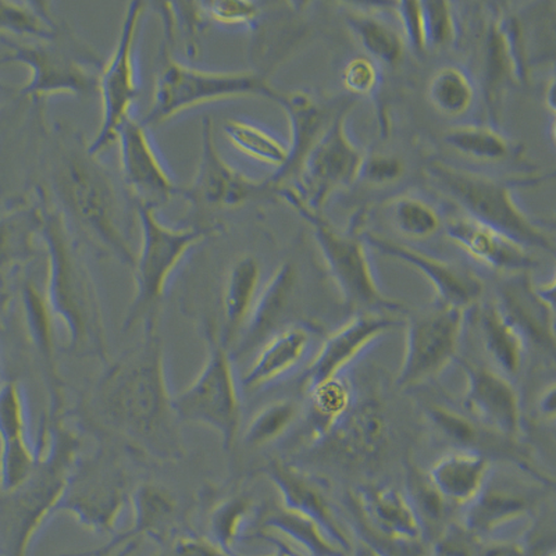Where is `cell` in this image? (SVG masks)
Instances as JSON below:
<instances>
[{
  "mask_svg": "<svg viewBox=\"0 0 556 556\" xmlns=\"http://www.w3.org/2000/svg\"><path fill=\"white\" fill-rule=\"evenodd\" d=\"M444 141L462 155L484 162L503 161L510 152L509 142L500 132L483 126L452 128Z\"/></svg>",
  "mask_w": 556,
  "mask_h": 556,
  "instance_id": "ee69618b",
  "label": "cell"
},
{
  "mask_svg": "<svg viewBox=\"0 0 556 556\" xmlns=\"http://www.w3.org/2000/svg\"><path fill=\"white\" fill-rule=\"evenodd\" d=\"M24 316H26L29 339L35 350L42 357L43 366L48 370L49 395H51V410L49 415H59L63 410L62 379L59 376L56 359H54V329L56 320L45 298L34 282H28L23 290Z\"/></svg>",
  "mask_w": 556,
  "mask_h": 556,
  "instance_id": "836d02e7",
  "label": "cell"
},
{
  "mask_svg": "<svg viewBox=\"0 0 556 556\" xmlns=\"http://www.w3.org/2000/svg\"><path fill=\"white\" fill-rule=\"evenodd\" d=\"M206 22L220 24H251L260 16V8L253 2L241 0H220V2L200 3Z\"/></svg>",
  "mask_w": 556,
  "mask_h": 556,
  "instance_id": "f907efd6",
  "label": "cell"
},
{
  "mask_svg": "<svg viewBox=\"0 0 556 556\" xmlns=\"http://www.w3.org/2000/svg\"><path fill=\"white\" fill-rule=\"evenodd\" d=\"M465 312L435 305L434 309L412 317L406 325L404 359L395 384L415 389L434 380L458 356Z\"/></svg>",
  "mask_w": 556,
  "mask_h": 556,
  "instance_id": "4fadbf2b",
  "label": "cell"
},
{
  "mask_svg": "<svg viewBox=\"0 0 556 556\" xmlns=\"http://www.w3.org/2000/svg\"><path fill=\"white\" fill-rule=\"evenodd\" d=\"M255 514V503L248 495L237 494L223 500L208 516L211 541L228 555H240L237 544L245 539V531Z\"/></svg>",
  "mask_w": 556,
  "mask_h": 556,
  "instance_id": "74e56055",
  "label": "cell"
},
{
  "mask_svg": "<svg viewBox=\"0 0 556 556\" xmlns=\"http://www.w3.org/2000/svg\"><path fill=\"white\" fill-rule=\"evenodd\" d=\"M261 471L275 485L282 509L315 521L331 543L348 555L352 553L351 540L319 483L305 471L278 459L270 460Z\"/></svg>",
  "mask_w": 556,
  "mask_h": 556,
  "instance_id": "ffe728a7",
  "label": "cell"
},
{
  "mask_svg": "<svg viewBox=\"0 0 556 556\" xmlns=\"http://www.w3.org/2000/svg\"><path fill=\"white\" fill-rule=\"evenodd\" d=\"M345 18L357 41L376 61L386 64H395L400 61L404 53V45L400 34L389 24L359 10H352Z\"/></svg>",
  "mask_w": 556,
  "mask_h": 556,
  "instance_id": "f35d334b",
  "label": "cell"
},
{
  "mask_svg": "<svg viewBox=\"0 0 556 556\" xmlns=\"http://www.w3.org/2000/svg\"><path fill=\"white\" fill-rule=\"evenodd\" d=\"M404 174V163L399 157L376 155L364 159L359 177L370 184H389L399 180Z\"/></svg>",
  "mask_w": 556,
  "mask_h": 556,
  "instance_id": "11a10c76",
  "label": "cell"
},
{
  "mask_svg": "<svg viewBox=\"0 0 556 556\" xmlns=\"http://www.w3.org/2000/svg\"><path fill=\"white\" fill-rule=\"evenodd\" d=\"M300 412V404L294 400L270 402L252 417L243 431V441L256 448L275 443L295 424Z\"/></svg>",
  "mask_w": 556,
  "mask_h": 556,
  "instance_id": "7bdbcfd3",
  "label": "cell"
},
{
  "mask_svg": "<svg viewBox=\"0 0 556 556\" xmlns=\"http://www.w3.org/2000/svg\"><path fill=\"white\" fill-rule=\"evenodd\" d=\"M390 443V426L380 401H355L337 421L323 445L351 465L371 464L384 454Z\"/></svg>",
  "mask_w": 556,
  "mask_h": 556,
  "instance_id": "44dd1931",
  "label": "cell"
},
{
  "mask_svg": "<svg viewBox=\"0 0 556 556\" xmlns=\"http://www.w3.org/2000/svg\"><path fill=\"white\" fill-rule=\"evenodd\" d=\"M39 208L27 217H10L0 220V267L8 266L17 257L27 255L31 237L39 232Z\"/></svg>",
  "mask_w": 556,
  "mask_h": 556,
  "instance_id": "bcb514c9",
  "label": "cell"
},
{
  "mask_svg": "<svg viewBox=\"0 0 556 556\" xmlns=\"http://www.w3.org/2000/svg\"><path fill=\"white\" fill-rule=\"evenodd\" d=\"M312 336L309 327L304 325H291L277 330L263 342L250 369L243 375V389H263L294 370L309 352Z\"/></svg>",
  "mask_w": 556,
  "mask_h": 556,
  "instance_id": "4316f807",
  "label": "cell"
},
{
  "mask_svg": "<svg viewBox=\"0 0 556 556\" xmlns=\"http://www.w3.org/2000/svg\"><path fill=\"white\" fill-rule=\"evenodd\" d=\"M276 103L285 109L291 124V147L288 148V161L267 180L271 190L286 186L290 178L300 173L307 153L311 152L323 131L325 114L316 102L305 92H278Z\"/></svg>",
  "mask_w": 556,
  "mask_h": 556,
  "instance_id": "83f0119b",
  "label": "cell"
},
{
  "mask_svg": "<svg viewBox=\"0 0 556 556\" xmlns=\"http://www.w3.org/2000/svg\"><path fill=\"white\" fill-rule=\"evenodd\" d=\"M146 8L147 3L143 2L127 4L116 47L99 74L98 93L102 102V121L96 138L88 146V152L93 156L117 141L124 122L131 117V108L139 92L136 43Z\"/></svg>",
  "mask_w": 556,
  "mask_h": 556,
  "instance_id": "8fae6325",
  "label": "cell"
},
{
  "mask_svg": "<svg viewBox=\"0 0 556 556\" xmlns=\"http://www.w3.org/2000/svg\"><path fill=\"white\" fill-rule=\"evenodd\" d=\"M261 265L256 257L243 256L228 271L223 288V327L220 337L231 350L245 326L248 316L260 294Z\"/></svg>",
  "mask_w": 556,
  "mask_h": 556,
  "instance_id": "1f68e13d",
  "label": "cell"
},
{
  "mask_svg": "<svg viewBox=\"0 0 556 556\" xmlns=\"http://www.w3.org/2000/svg\"><path fill=\"white\" fill-rule=\"evenodd\" d=\"M479 539L462 525H452L444 529L435 540L430 556H475Z\"/></svg>",
  "mask_w": 556,
  "mask_h": 556,
  "instance_id": "816d5d0a",
  "label": "cell"
},
{
  "mask_svg": "<svg viewBox=\"0 0 556 556\" xmlns=\"http://www.w3.org/2000/svg\"><path fill=\"white\" fill-rule=\"evenodd\" d=\"M466 375L464 405L476 424L505 439H518L523 429L520 396L513 381L484 366L462 364Z\"/></svg>",
  "mask_w": 556,
  "mask_h": 556,
  "instance_id": "e0dca14e",
  "label": "cell"
},
{
  "mask_svg": "<svg viewBox=\"0 0 556 556\" xmlns=\"http://www.w3.org/2000/svg\"><path fill=\"white\" fill-rule=\"evenodd\" d=\"M357 513L377 538L401 548L416 547L424 540L421 523L408 495L395 486L370 484L359 486L355 493Z\"/></svg>",
  "mask_w": 556,
  "mask_h": 556,
  "instance_id": "7402d4cb",
  "label": "cell"
},
{
  "mask_svg": "<svg viewBox=\"0 0 556 556\" xmlns=\"http://www.w3.org/2000/svg\"><path fill=\"white\" fill-rule=\"evenodd\" d=\"M365 241L382 255L420 271L434 288L437 305L466 311L483 295V282L469 270L374 232H367Z\"/></svg>",
  "mask_w": 556,
  "mask_h": 556,
  "instance_id": "d6986e66",
  "label": "cell"
},
{
  "mask_svg": "<svg viewBox=\"0 0 556 556\" xmlns=\"http://www.w3.org/2000/svg\"><path fill=\"white\" fill-rule=\"evenodd\" d=\"M427 97L437 111L446 116H459L473 103L475 88L465 72L455 66H446L431 77Z\"/></svg>",
  "mask_w": 556,
  "mask_h": 556,
  "instance_id": "ab89813d",
  "label": "cell"
},
{
  "mask_svg": "<svg viewBox=\"0 0 556 556\" xmlns=\"http://www.w3.org/2000/svg\"><path fill=\"white\" fill-rule=\"evenodd\" d=\"M406 484H408V498L414 506L424 526L426 521L439 523L444 518L446 501L431 484L429 476L410 465L406 470Z\"/></svg>",
  "mask_w": 556,
  "mask_h": 556,
  "instance_id": "c3c4849f",
  "label": "cell"
},
{
  "mask_svg": "<svg viewBox=\"0 0 556 556\" xmlns=\"http://www.w3.org/2000/svg\"><path fill=\"white\" fill-rule=\"evenodd\" d=\"M555 384L551 382L548 387H545L543 394H541L539 400V412L541 415L545 417V419H555Z\"/></svg>",
  "mask_w": 556,
  "mask_h": 556,
  "instance_id": "680465c9",
  "label": "cell"
},
{
  "mask_svg": "<svg viewBox=\"0 0 556 556\" xmlns=\"http://www.w3.org/2000/svg\"><path fill=\"white\" fill-rule=\"evenodd\" d=\"M277 191L305 220L309 222L323 261L348 309L359 313L405 311L402 302L392 300L380 290L367 260L364 243L332 227L320 212L305 205L294 188L280 187Z\"/></svg>",
  "mask_w": 556,
  "mask_h": 556,
  "instance_id": "ba28073f",
  "label": "cell"
},
{
  "mask_svg": "<svg viewBox=\"0 0 556 556\" xmlns=\"http://www.w3.org/2000/svg\"><path fill=\"white\" fill-rule=\"evenodd\" d=\"M425 416L441 435L452 443L462 445L460 448H470V445L479 440V425L446 406L426 405Z\"/></svg>",
  "mask_w": 556,
  "mask_h": 556,
  "instance_id": "7dc6e473",
  "label": "cell"
},
{
  "mask_svg": "<svg viewBox=\"0 0 556 556\" xmlns=\"http://www.w3.org/2000/svg\"><path fill=\"white\" fill-rule=\"evenodd\" d=\"M43 43H16L4 39L12 48L0 64L20 63L29 70V79L23 88L24 96L43 98L56 93L91 97L98 92L99 76L92 72L99 61L87 49L42 41Z\"/></svg>",
  "mask_w": 556,
  "mask_h": 556,
  "instance_id": "7c38bea8",
  "label": "cell"
},
{
  "mask_svg": "<svg viewBox=\"0 0 556 556\" xmlns=\"http://www.w3.org/2000/svg\"><path fill=\"white\" fill-rule=\"evenodd\" d=\"M446 232L462 250L493 270L525 273L535 266L525 247L468 215L450 218Z\"/></svg>",
  "mask_w": 556,
  "mask_h": 556,
  "instance_id": "d4e9b609",
  "label": "cell"
},
{
  "mask_svg": "<svg viewBox=\"0 0 556 556\" xmlns=\"http://www.w3.org/2000/svg\"><path fill=\"white\" fill-rule=\"evenodd\" d=\"M348 112L350 106L342 108L332 118L298 173L300 181L294 190L313 211L320 212L332 191L355 181L364 165V155L345 132Z\"/></svg>",
  "mask_w": 556,
  "mask_h": 556,
  "instance_id": "5bb4252c",
  "label": "cell"
},
{
  "mask_svg": "<svg viewBox=\"0 0 556 556\" xmlns=\"http://www.w3.org/2000/svg\"><path fill=\"white\" fill-rule=\"evenodd\" d=\"M130 506V529L112 535V540L101 548L67 556H111L124 545L139 543V540L146 538L162 544L170 541L178 516L177 501L170 491L157 484L138 485L132 490Z\"/></svg>",
  "mask_w": 556,
  "mask_h": 556,
  "instance_id": "cb8c5ba5",
  "label": "cell"
},
{
  "mask_svg": "<svg viewBox=\"0 0 556 556\" xmlns=\"http://www.w3.org/2000/svg\"><path fill=\"white\" fill-rule=\"evenodd\" d=\"M97 157L77 139L59 146L52 163L54 195L66 220L73 218L97 245L132 269L137 252L126 212L116 184Z\"/></svg>",
  "mask_w": 556,
  "mask_h": 556,
  "instance_id": "3957f363",
  "label": "cell"
},
{
  "mask_svg": "<svg viewBox=\"0 0 556 556\" xmlns=\"http://www.w3.org/2000/svg\"><path fill=\"white\" fill-rule=\"evenodd\" d=\"M266 181L256 182L228 165L217 151L211 117L202 121L201 159L195 177L180 195L198 211L236 207L267 190Z\"/></svg>",
  "mask_w": 556,
  "mask_h": 556,
  "instance_id": "9a60e30c",
  "label": "cell"
},
{
  "mask_svg": "<svg viewBox=\"0 0 556 556\" xmlns=\"http://www.w3.org/2000/svg\"><path fill=\"white\" fill-rule=\"evenodd\" d=\"M306 396L311 402V439L321 444L337 421L354 405V390L342 375L313 387Z\"/></svg>",
  "mask_w": 556,
  "mask_h": 556,
  "instance_id": "8d00e7d4",
  "label": "cell"
},
{
  "mask_svg": "<svg viewBox=\"0 0 556 556\" xmlns=\"http://www.w3.org/2000/svg\"><path fill=\"white\" fill-rule=\"evenodd\" d=\"M519 34V24L514 18H498L486 35L485 92L486 102L493 108L506 81L526 77Z\"/></svg>",
  "mask_w": 556,
  "mask_h": 556,
  "instance_id": "4dcf8cb0",
  "label": "cell"
},
{
  "mask_svg": "<svg viewBox=\"0 0 556 556\" xmlns=\"http://www.w3.org/2000/svg\"><path fill=\"white\" fill-rule=\"evenodd\" d=\"M480 331L484 350L500 374L508 379L518 376L528 352V337L523 330L501 305L489 304L480 313Z\"/></svg>",
  "mask_w": 556,
  "mask_h": 556,
  "instance_id": "e575fe53",
  "label": "cell"
},
{
  "mask_svg": "<svg viewBox=\"0 0 556 556\" xmlns=\"http://www.w3.org/2000/svg\"><path fill=\"white\" fill-rule=\"evenodd\" d=\"M121 151L122 176L137 206L156 211L174 195H180L181 187L173 181L170 174L157 156L147 127L136 118H127L117 134Z\"/></svg>",
  "mask_w": 556,
  "mask_h": 556,
  "instance_id": "2e32d148",
  "label": "cell"
},
{
  "mask_svg": "<svg viewBox=\"0 0 556 556\" xmlns=\"http://www.w3.org/2000/svg\"><path fill=\"white\" fill-rule=\"evenodd\" d=\"M525 273L518 281L505 288V304L501 305L508 313L510 319L523 330L526 337L531 334L535 339L549 345H555L554 295L555 280L543 287H533L529 280H523Z\"/></svg>",
  "mask_w": 556,
  "mask_h": 556,
  "instance_id": "f546056e",
  "label": "cell"
},
{
  "mask_svg": "<svg viewBox=\"0 0 556 556\" xmlns=\"http://www.w3.org/2000/svg\"><path fill=\"white\" fill-rule=\"evenodd\" d=\"M206 357L186 389L174 395L178 419L207 427L220 437L225 451L235 448L241 427L240 387L232 356L213 325L205 327Z\"/></svg>",
  "mask_w": 556,
  "mask_h": 556,
  "instance_id": "52a82bcc",
  "label": "cell"
},
{
  "mask_svg": "<svg viewBox=\"0 0 556 556\" xmlns=\"http://www.w3.org/2000/svg\"><path fill=\"white\" fill-rule=\"evenodd\" d=\"M138 547H139V543H130V544L124 545V547L116 551V553H114L111 556H132L134 553H136Z\"/></svg>",
  "mask_w": 556,
  "mask_h": 556,
  "instance_id": "94428289",
  "label": "cell"
},
{
  "mask_svg": "<svg viewBox=\"0 0 556 556\" xmlns=\"http://www.w3.org/2000/svg\"><path fill=\"white\" fill-rule=\"evenodd\" d=\"M533 501L528 494L500 486L489 485L466 505L464 528L476 539L489 538L495 530L528 516Z\"/></svg>",
  "mask_w": 556,
  "mask_h": 556,
  "instance_id": "d6a6232c",
  "label": "cell"
},
{
  "mask_svg": "<svg viewBox=\"0 0 556 556\" xmlns=\"http://www.w3.org/2000/svg\"><path fill=\"white\" fill-rule=\"evenodd\" d=\"M261 531L285 540L304 556H350L331 543L315 521L288 513L281 506L265 516Z\"/></svg>",
  "mask_w": 556,
  "mask_h": 556,
  "instance_id": "d590c367",
  "label": "cell"
},
{
  "mask_svg": "<svg viewBox=\"0 0 556 556\" xmlns=\"http://www.w3.org/2000/svg\"><path fill=\"white\" fill-rule=\"evenodd\" d=\"M137 213L141 247L132 267L136 292L123 330L130 331L139 325L143 331H153L157 330L163 296L174 271L187 253L215 230L212 227H168L147 206H137Z\"/></svg>",
  "mask_w": 556,
  "mask_h": 556,
  "instance_id": "5b68a950",
  "label": "cell"
},
{
  "mask_svg": "<svg viewBox=\"0 0 556 556\" xmlns=\"http://www.w3.org/2000/svg\"><path fill=\"white\" fill-rule=\"evenodd\" d=\"M295 285V266L290 262L282 263L257 294L245 326L235 345L231 346L232 359L260 348L263 342L275 334L288 306H290L292 296H294Z\"/></svg>",
  "mask_w": 556,
  "mask_h": 556,
  "instance_id": "484cf974",
  "label": "cell"
},
{
  "mask_svg": "<svg viewBox=\"0 0 556 556\" xmlns=\"http://www.w3.org/2000/svg\"><path fill=\"white\" fill-rule=\"evenodd\" d=\"M427 48H444L454 41L456 24L448 2H420Z\"/></svg>",
  "mask_w": 556,
  "mask_h": 556,
  "instance_id": "681fc988",
  "label": "cell"
},
{
  "mask_svg": "<svg viewBox=\"0 0 556 556\" xmlns=\"http://www.w3.org/2000/svg\"><path fill=\"white\" fill-rule=\"evenodd\" d=\"M355 556H384L379 553V551L375 549L374 547H370L369 544L364 545V547L359 548Z\"/></svg>",
  "mask_w": 556,
  "mask_h": 556,
  "instance_id": "6125c7cd",
  "label": "cell"
},
{
  "mask_svg": "<svg viewBox=\"0 0 556 556\" xmlns=\"http://www.w3.org/2000/svg\"><path fill=\"white\" fill-rule=\"evenodd\" d=\"M131 494L126 471L101 450L89 458L79 456L58 514L72 516L92 533L114 535Z\"/></svg>",
  "mask_w": 556,
  "mask_h": 556,
  "instance_id": "30bf717a",
  "label": "cell"
},
{
  "mask_svg": "<svg viewBox=\"0 0 556 556\" xmlns=\"http://www.w3.org/2000/svg\"><path fill=\"white\" fill-rule=\"evenodd\" d=\"M379 83V72L370 59L356 58L346 64L344 70V86L356 96H367Z\"/></svg>",
  "mask_w": 556,
  "mask_h": 556,
  "instance_id": "db71d44e",
  "label": "cell"
},
{
  "mask_svg": "<svg viewBox=\"0 0 556 556\" xmlns=\"http://www.w3.org/2000/svg\"><path fill=\"white\" fill-rule=\"evenodd\" d=\"M26 401L16 382L0 387V489H16L31 475L39 458V445L27 431Z\"/></svg>",
  "mask_w": 556,
  "mask_h": 556,
  "instance_id": "603a6c76",
  "label": "cell"
},
{
  "mask_svg": "<svg viewBox=\"0 0 556 556\" xmlns=\"http://www.w3.org/2000/svg\"><path fill=\"white\" fill-rule=\"evenodd\" d=\"M96 400L108 424L147 455L173 462L186 454L157 330L143 331L141 344L108 364Z\"/></svg>",
  "mask_w": 556,
  "mask_h": 556,
  "instance_id": "6da1fadb",
  "label": "cell"
},
{
  "mask_svg": "<svg viewBox=\"0 0 556 556\" xmlns=\"http://www.w3.org/2000/svg\"><path fill=\"white\" fill-rule=\"evenodd\" d=\"M391 220L402 235L424 240L440 227V217L433 207L412 197H401L391 203Z\"/></svg>",
  "mask_w": 556,
  "mask_h": 556,
  "instance_id": "f6af8a7d",
  "label": "cell"
},
{
  "mask_svg": "<svg viewBox=\"0 0 556 556\" xmlns=\"http://www.w3.org/2000/svg\"><path fill=\"white\" fill-rule=\"evenodd\" d=\"M256 538L267 541V543L275 547V553L269 556H304L298 553L296 549L292 548L291 545H288L285 540L277 538L275 534L263 533V531H261L260 534H256Z\"/></svg>",
  "mask_w": 556,
  "mask_h": 556,
  "instance_id": "91938a15",
  "label": "cell"
},
{
  "mask_svg": "<svg viewBox=\"0 0 556 556\" xmlns=\"http://www.w3.org/2000/svg\"><path fill=\"white\" fill-rule=\"evenodd\" d=\"M392 8L399 14L402 27H404L406 41H408L416 53H425L427 45L421 3L399 2L392 4Z\"/></svg>",
  "mask_w": 556,
  "mask_h": 556,
  "instance_id": "f5cc1de1",
  "label": "cell"
},
{
  "mask_svg": "<svg viewBox=\"0 0 556 556\" xmlns=\"http://www.w3.org/2000/svg\"><path fill=\"white\" fill-rule=\"evenodd\" d=\"M399 325L400 320L390 316V313H357L323 342L319 352L306 369L302 390L306 394L320 382L342 376L345 367L350 366L362 352Z\"/></svg>",
  "mask_w": 556,
  "mask_h": 556,
  "instance_id": "ac0fdd59",
  "label": "cell"
},
{
  "mask_svg": "<svg viewBox=\"0 0 556 556\" xmlns=\"http://www.w3.org/2000/svg\"><path fill=\"white\" fill-rule=\"evenodd\" d=\"M427 476L446 503L469 505L490 479V462L483 452L458 448L441 456Z\"/></svg>",
  "mask_w": 556,
  "mask_h": 556,
  "instance_id": "f1b7e54d",
  "label": "cell"
},
{
  "mask_svg": "<svg viewBox=\"0 0 556 556\" xmlns=\"http://www.w3.org/2000/svg\"><path fill=\"white\" fill-rule=\"evenodd\" d=\"M427 174L465 208L468 216L513 238L521 247L554 252V242L547 230L520 211L508 184L440 161L431 162L427 166Z\"/></svg>",
  "mask_w": 556,
  "mask_h": 556,
  "instance_id": "9c48e42d",
  "label": "cell"
},
{
  "mask_svg": "<svg viewBox=\"0 0 556 556\" xmlns=\"http://www.w3.org/2000/svg\"><path fill=\"white\" fill-rule=\"evenodd\" d=\"M475 556H528V554L521 543L496 540L479 543Z\"/></svg>",
  "mask_w": 556,
  "mask_h": 556,
  "instance_id": "6f0895ef",
  "label": "cell"
},
{
  "mask_svg": "<svg viewBox=\"0 0 556 556\" xmlns=\"http://www.w3.org/2000/svg\"><path fill=\"white\" fill-rule=\"evenodd\" d=\"M241 97L276 102L278 92L260 73L206 72L186 66L173 58L170 41L165 39L151 108L139 122L143 127L157 126L200 104Z\"/></svg>",
  "mask_w": 556,
  "mask_h": 556,
  "instance_id": "8992f818",
  "label": "cell"
},
{
  "mask_svg": "<svg viewBox=\"0 0 556 556\" xmlns=\"http://www.w3.org/2000/svg\"><path fill=\"white\" fill-rule=\"evenodd\" d=\"M163 545L165 548L156 556H235L226 554L213 541L197 535H181Z\"/></svg>",
  "mask_w": 556,
  "mask_h": 556,
  "instance_id": "9f6ffc18",
  "label": "cell"
},
{
  "mask_svg": "<svg viewBox=\"0 0 556 556\" xmlns=\"http://www.w3.org/2000/svg\"><path fill=\"white\" fill-rule=\"evenodd\" d=\"M223 131L238 151L256 159V161L275 166L277 170L288 161V148L253 124L228 121L223 127Z\"/></svg>",
  "mask_w": 556,
  "mask_h": 556,
  "instance_id": "b9f144b4",
  "label": "cell"
},
{
  "mask_svg": "<svg viewBox=\"0 0 556 556\" xmlns=\"http://www.w3.org/2000/svg\"><path fill=\"white\" fill-rule=\"evenodd\" d=\"M42 201L39 235L47 250L43 294L49 309L62 326L68 352L108 364L106 325L97 282L61 208Z\"/></svg>",
  "mask_w": 556,
  "mask_h": 556,
  "instance_id": "7a4b0ae2",
  "label": "cell"
},
{
  "mask_svg": "<svg viewBox=\"0 0 556 556\" xmlns=\"http://www.w3.org/2000/svg\"><path fill=\"white\" fill-rule=\"evenodd\" d=\"M0 31H9L39 41L61 37V28L49 16L43 3L0 2Z\"/></svg>",
  "mask_w": 556,
  "mask_h": 556,
  "instance_id": "60d3db41",
  "label": "cell"
},
{
  "mask_svg": "<svg viewBox=\"0 0 556 556\" xmlns=\"http://www.w3.org/2000/svg\"><path fill=\"white\" fill-rule=\"evenodd\" d=\"M39 459L26 481L0 490V530L10 556H27L35 535L53 515L81 454V439L61 415H48L38 439Z\"/></svg>",
  "mask_w": 556,
  "mask_h": 556,
  "instance_id": "277c9868",
  "label": "cell"
}]
</instances>
